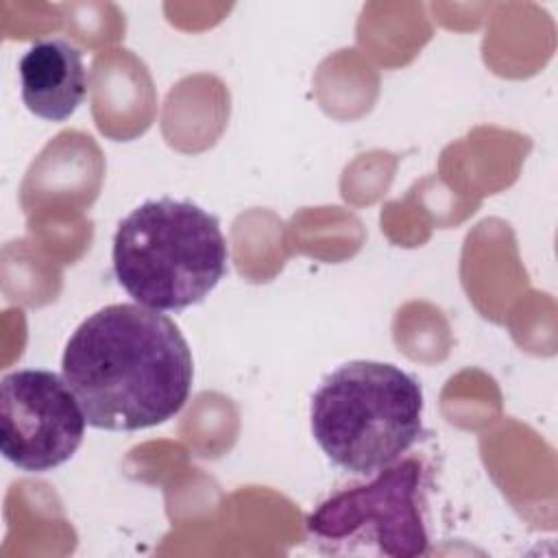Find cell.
<instances>
[{
	"label": "cell",
	"instance_id": "6",
	"mask_svg": "<svg viewBox=\"0 0 558 558\" xmlns=\"http://www.w3.org/2000/svg\"><path fill=\"white\" fill-rule=\"evenodd\" d=\"M22 100L48 122L68 120L85 100L87 70L83 52L65 39L35 41L20 59Z\"/></svg>",
	"mask_w": 558,
	"mask_h": 558
},
{
	"label": "cell",
	"instance_id": "4",
	"mask_svg": "<svg viewBox=\"0 0 558 558\" xmlns=\"http://www.w3.org/2000/svg\"><path fill=\"white\" fill-rule=\"evenodd\" d=\"M305 530L307 541L331 556L427 554L423 464L401 458L368 482L331 493L307 514Z\"/></svg>",
	"mask_w": 558,
	"mask_h": 558
},
{
	"label": "cell",
	"instance_id": "5",
	"mask_svg": "<svg viewBox=\"0 0 558 558\" xmlns=\"http://www.w3.org/2000/svg\"><path fill=\"white\" fill-rule=\"evenodd\" d=\"M85 412L63 375L22 368L0 381V453L15 469L46 473L83 442Z\"/></svg>",
	"mask_w": 558,
	"mask_h": 558
},
{
	"label": "cell",
	"instance_id": "1",
	"mask_svg": "<svg viewBox=\"0 0 558 558\" xmlns=\"http://www.w3.org/2000/svg\"><path fill=\"white\" fill-rule=\"evenodd\" d=\"M61 375L87 425L137 432L174 418L190 399L194 360L172 318L140 303H113L68 338Z\"/></svg>",
	"mask_w": 558,
	"mask_h": 558
},
{
	"label": "cell",
	"instance_id": "2",
	"mask_svg": "<svg viewBox=\"0 0 558 558\" xmlns=\"http://www.w3.org/2000/svg\"><path fill=\"white\" fill-rule=\"evenodd\" d=\"M113 275L140 305L179 312L209 296L229 270L220 220L190 201L157 198L129 211L113 235Z\"/></svg>",
	"mask_w": 558,
	"mask_h": 558
},
{
	"label": "cell",
	"instance_id": "3",
	"mask_svg": "<svg viewBox=\"0 0 558 558\" xmlns=\"http://www.w3.org/2000/svg\"><path fill=\"white\" fill-rule=\"evenodd\" d=\"M312 436L338 469L371 477L399 462L423 432V388L388 362L353 360L329 373L310 403Z\"/></svg>",
	"mask_w": 558,
	"mask_h": 558
}]
</instances>
